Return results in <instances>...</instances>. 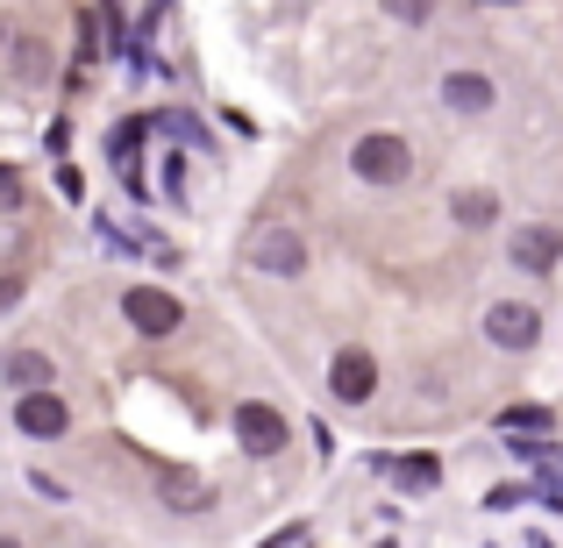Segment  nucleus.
Instances as JSON below:
<instances>
[{
  "mask_svg": "<svg viewBox=\"0 0 563 548\" xmlns=\"http://www.w3.org/2000/svg\"><path fill=\"white\" fill-rule=\"evenodd\" d=\"M14 71H22V79H43V71H51V57H43L36 36H14Z\"/></svg>",
  "mask_w": 563,
  "mask_h": 548,
  "instance_id": "nucleus-12",
  "label": "nucleus"
},
{
  "mask_svg": "<svg viewBox=\"0 0 563 548\" xmlns=\"http://www.w3.org/2000/svg\"><path fill=\"white\" fill-rule=\"evenodd\" d=\"M0 370H8V384H14V392H43V384L57 378L51 357H36V349H14V357L0 364Z\"/></svg>",
  "mask_w": 563,
  "mask_h": 548,
  "instance_id": "nucleus-10",
  "label": "nucleus"
},
{
  "mask_svg": "<svg viewBox=\"0 0 563 548\" xmlns=\"http://www.w3.org/2000/svg\"><path fill=\"white\" fill-rule=\"evenodd\" d=\"M0 548H22V541H0Z\"/></svg>",
  "mask_w": 563,
  "mask_h": 548,
  "instance_id": "nucleus-16",
  "label": "nucleus"
},
{
  "mask_svg": "<svg viewBox=\"0 0 563 548\" xmlns=\"http://www.w3.org/2000/svg\"><path fill=\"white\" fill-rule=\"evenodd\" d=\"M235 441H243L250 456H278L286 449V421H278L272 406H235Z\"/></svg>",
  "mask_w": 563,
  "mask_h": 548,
  "instance_id": "nucleus-7",
  "label": "nucleus"
},
{
  "mask_svg": "<svg viewBox=\"0 0 563 548\" xmlns=\"http://www.w3.org/2000/svg\"><path fill=\"white\" fill-rule=\"evenodd\" d=\"M122 314L136 321V335H172L186 321V306L172 300V292H157V286H129L122 292Z\"/></svg>",
  "mask_w": 563,
  "mask_h": 548,
  "instance_id": "nucleus-4",
  "label": "nucleus"
},
{
  "mask_svg": "<svg viewBox=\"0 0 563 548\" xmlns=\"http://www.w3.org/2000/svg\"><path fill=\"white\" fill-rule=\"evenodd\" d=\"M435 478H442L435 456H407V463H399V484H407V492H435Z\"/></svg>",
  "mask_w": 563,
  "mask_h": 548,
  "instance_id": "nucleus-11",
  "label": "nucleus"
},
{
  "mask_svg": "<svg viewBox=\"0 0 563 548\" xmlns=\"http://www.w3.org/2000/svg\"><path fill=\"white\" fill-rule=\"evenodd\" d=\"M556 257H563V235L556 228H542V221H536V228H514V264H521V271H556Z\"/></svg>",
  "mask_w": 563,
  "mask_h": 548,
  "instance_id": "nucleus-8",
  "label": "nucleus"
},
{
  "mask_svg": "<svg viewBox=\"0 0 563 548\" xmlns=\"http://www.w3.org/2000/svg\"><path fill=\"white\" fill-rule=\"evenodd\" d=\"M14 427H22L29 441H57L71 427V413H65V399L43 384V392H14Z\"/></svg>",
  "mask_w": 563,
  "mask_h": 548,
  "instance_id": "nucleus-3",
  "label": "nucleus"
},
{
  "mask_svg": "<svg viewBox=\"0 0 563 548\" xmlns=\"http://www.w3.org/2000/svg\"><path fill=\"white\" fill-rule=\"evenodd\" d=\"M485 335H493L499 349H528L542 335V314H536V306H521V300H499L493 314H485Z\"/></svg>",
  "mask_w": 563,
  "mask_h": 548,
  "instance_id": "nucleus-5",
  "label": "nucleus"
},
{
  "mask_svg": "<svg viewBox=\"0 0 563 548\" xmlns=\"http://www.w3.org/2000/svg\"><path fill=\"white\" fill-rule=\"evenodd\" d=\"M550 421H556L550 406H507V435H514V427H521V435H542Z\"/></svg>",
  "mask_w": 563,
  "mask_h": 548,
  "instance_id": "nucleus-14",
  "label": "nucleus"
},
{
  "mask_svg": "<svg viewBox=\"0 0 563 548\" xmlns=\"http://www.w3.org/2000/svg\"><path fill=\"white\" fill-rule=\"evenodd\" d=\"M442 100L464 108V114H485L493 108V79H485V71H450V79H442Z\"/></svg>",
  "mask_w": 563,
  "mask_h": 548,
  "instance_id": "nucleus-9",
  "label": "nucleus"
},
{
  "mask_svg": "<svg viewBox=\"0 0 563 548\" xmlns=\"http://www.w3.org/2000/svg\"><path fill=\"white\" fill-rule=\"evenodd\" d=\"M329 392L343 399V406H357V399H372V392H378V364L364 357V349H343V357L329 364Z\"/></svg>",
  "mask_w": 563,
  "mask_h": 548,
  "instance_id": "nucleus-6",
  "label": "nucleus"
},
{
  "mask_svg": "<svg viewBox=\"0 0 563 548\" xmlns=\"http://www.w3.org/2000/svg\"><path fill=\"white\" fill-rule=\"evenodd\" d=\"M493 214H499V200H493V192H464V200H456V221H464V228H485Z\"/></svg>",
  "mask_w": 563,
  "mask_h": 548,
  "instance_id": "nucleus-13",
  "label": "nucleus"
},
{
  "mask_svg": "<svg viewBox=\"0 0 563 548\" xmlns=\"http://www.w3.org/2000/svg\"><path fill=\"white\" fill-rule=\"evenodd\" d=\"M243 264L264 278H300L307 271V235L286 228V221H257V228L243 235Z\"/></svg>",
  "mask_w": 563,
  "mask_h": 548,
  "instance_id": "nucleus-1",
  "label": "nucleus"
},
{
  "mask_svg": "<svg viewBox=\"0 0 563 548\" xmlns=\"http://www.w3.org/2000/svg\"><path fill=\"white\" fill-rule=\"evenodd\" d=\"M350 171H357V179H372V186H399V179H413V150H407V136H364L357 150H350Z\"/></svg>",
  "mask_w": 563,
  "mask_h": 548,
  "instance_id": "nucleus-2",
  "label": "nucleus"
},
{
  "mask_svg": "<svg viewBox=\"0 0 563 548\" xmlns=\"http://www.w3.org/2000/svg\"><path fill=\"white\" fill-rule=\"evenodd\" d=\"M165 499H179V506H200V478H165Z\"/></svg>",
  "mask_w": 563,
  "mask_h": 548,
  "instance_id": "nucleus-15",
  "label": "nucleus"
}]
</instances>
